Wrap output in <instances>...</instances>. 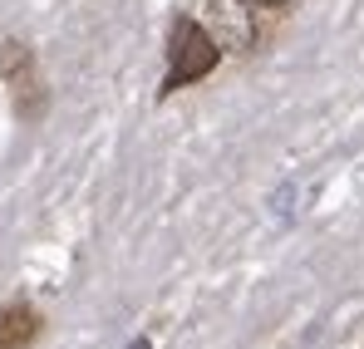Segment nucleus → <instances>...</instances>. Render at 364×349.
<instances>
[{
  "label": "nucleus",
  "mask_w": 364,
  "mask_h": 349,
  "mask_svg": "<svg viewBox=\"0 0 364 349\" xmlns=\"http://www.w3.org/2000/svg\"><path fill=\"white\" fill-rule=\"evenodd\" d=\"M227 64V50L217 45V35L207 30L202 15L192 10H173L168 35H163V74H158V104L178 99L182 89L207 84L217 69Z\"/></svg>",
  "instance_id": "nucleus-1"
},
{
  "label": "nucleus",
  "mask_w": 364,
  "mask_h": 349,
  "mask_svg": "<svg viewBox=\"0 0 364 349\" xmlns=\"http://www.w3.org/2000/svg\"><path fill=\"white\" fill-rule=\"evenodd\" d=\"M0 84L10 99V114L25 128L50 118V79L40 69V55L25 35H0Z\"/></svg>",
  "instance_id": "nucleus-2"
},
{
  "label": "nucleus",
  "mask_w": 364,
  "mask_h": 349,
  "mask_svg": "<svg viewBox=\"0 0 364 349\" xmlns=\"http://www.w3.org/2000/svg\"><path fill=\"white\" fill-rule=\"evenodd\" d=\"M261 15H266V10H256L251 0H207V10H202L207 30L217 35V45L227 50V59L232 55H256V50H261V40H266Z\"/></svg>",
  "instance_id": "nucleus-3"
},
{
  "label": "nucleus",
  "mask_w": 364,
  "mask_h": 349,
  "mask_svg": "<svg viewBox=\"0 0 364 349\" xmlns=\"http://www.w3.org/2000/svg\"><path fill=\"white\" fill-rule=\"evenodd\" d=\"M45 340V310L30 300H5L0 305V349H35Z\"/></svg>",
  "instance_id": "nucleus-4"
},
{
  "label": "nucleus",
  "mask_w": 364,
  "mask_h": 349,
  "mask_svg": "<svg viewBox=\"0 0 364 349\" xmlns=\"http://www.w3.org/2000/svg\"><path fill=\"white\" fill-rule=\"evenodd\" d=\"M251 5H256V10H266V15H286L296 0H251Z\"/></svg>",
  "instance_id": "nucleus-5"
}]
</instances>
